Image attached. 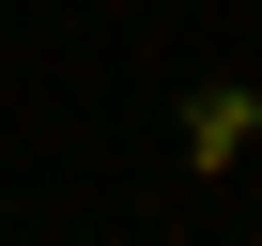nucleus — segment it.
<instances>
[{"mask_svg": "<svg viewBox=\"0 0 262 246\" xmlns=\"http://www.w3.org/2000/svg\"><path fill=\"white\" fill-rule=\"evenodd\" d=\"M247 123H262V92H231V77L185 92V169H231V154H247Z\"/></svg>", "mask_w": 262, "mask_h": 246, "instance_id": "f257e3e1", "label": "nucleus"}]
</instances>
